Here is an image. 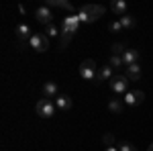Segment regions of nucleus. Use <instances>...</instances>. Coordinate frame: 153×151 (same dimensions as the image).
<instances>
[{"label":"nucleus","instance_id":"f257e3e1","mask_svg":"<svg viewBox=\"0 0 153 151\" xmlns=\"http://www.w3.org/2000/svg\"><path fill=\"white\" fill-rule=\"evenodd\" d=\"M104 12H106V8L100 6V4H84L78 10V19H80V23H94Z\"/></svg>","mask_w":153,"mask_h":151},{"label":"nucleus","instance_id":"f03ea898","mask_svg":"<svg viewBox=\"0 0 153 151\" xmlns=\"http://www.w3.org/2000/svg\"><path fill=\"white\" fill-rule=\"evenodd\" d=\"M55 102H51V98H41L39 102H37L35 110L39 116H43V118H51V116L55 115Z\"/></svg>","mask_w":153,"mask_h":151},{"label":"nucleus","instance_id":"7ed1b4c3","mask_svg":"<svg viewBox=\"0 0 153 151\" xmlns=\"http://www.w3.org/2000/svg\"><path fill=\"white\" fill-rule=\"evenodd\" d=\"M29 45L33 47L37 53H45L49 49V37L45 33H33V37L29 39Z\"/></svg>","mask_w":153,"mask_h":151},{"label":"nucleus","instance_id":"20e7f679","mask_svg":"<svg viewBox=\"0 0 153 151\" xmlns=\"http://www.w3.org/2000/svg\"><path fill=\"white\" fill-rule=\"evenodd\" d=\"M96 74H98L96 61L94 59H84L82 65H80V78H84V80H96Z\"/></svg>","mask_w":153,"mask_h":151},{"label":"nucleus","instance_id":"39448f33","mask_svg":"<svg viewBox=\"0 0 153 151\" xmlns=\"http://www.w3.org/2000/svg\"><path fill=\"white\" fill-rule=\"evenodd\" d=\"M110 90L114 94H127L129 92V78L127 76H114L110 80Z\"/></svg>","mask_w":153,"mask_h":151},{"label":"nucleus","instance_id":"423d86ee","mask_svg":"<svg viewBox=\"0 0 153 151\" xmlns=\"http://www.w3.org/2000/svg\"><path fill=\"white\" fill-rule=\"evenodd\" d=\"M78 27H80V19H78V14H76V16H65V19L61 21V33L74 35V33H78Z\"/></svg>","mask_w":153,"mask_h":151},{"label":"nucleus","instance_id":"0eeeda50","mask_svg":"<svg viewBox=\"0 0 153 151\" xmlns=\"http://www.w3.org/2000/svg\"><path fill=\"white\" fill-rule=\"evenodd\" d=\"M35 16H37V23L47 25V27L51 25V21H53V12L49 10V6H41V8H37Z\"/></svg>","mask_w":153,"mask_h":151},{"label":"nucleus","instance_id":"6e6552de","mask_svg":"<svg viewBox=\"0 0 153 151\" xmlns=\"http://www.w3.org/2000/svg\"><path fill=\"white\" fill-rule=\"evenodd\" d=\"M112 78H114V76H112V68H110V65H102V68L98 70V74H96L94 82L96 84H102V82H110Z\"/></svg>","mask_w":153,"mask_h":151},{"label":"nucleus","instance_id":"1a4fd4ad","mask_svg":"<svg viewBox=\"0 0 153 151\" xmlns=\"http://www.w3.org/2000/svg\"><path fill=\"white\" fill-rule=\"evenodd\" d=\"M139 57H141V53H139L137 49H127V51H125V55H123V63H125V65L139 63Z\"/></svg>","mask_w":153,"mask_h":151},{"label":"nucleus","instance_id":"9d476101","mask_svg":"<svg viewBox=\"0 0 153 151\" xmlns=\"http://www.w3.org/2000/svg\"><path fill=\"white\" fill-rule=\"evenodd\" d=\"M129 82H137L141 80V65L139 63H133V65H127V74H125Z\"/></svg>","mask_w":153,"mask_h":151},{"label":"nucleus","instance_id":"9b49d317","mask_svg":"<svg viewBox=\"0 0 153 151\" xmlns=\"http://www.w3.org/2000/svg\"><path fill=\"white\" fill-rule=\"evenodd\" d=\"M43 96H45V98H57L59 96L57 84H55V82H45V84H43Z\"/></svg>","mask_w":153,"mask_h":151},{"label":"nucleus","instance_id":"f8f14e48","mask_svg":"<svg viewBox=\"0 0 153 151\" xmlns=\"http://www.w3.org/2000/svg\"><path fill=\"white\" fill-rule=\"evenodd\" d=\"M55 106H57L59 110H70L71 106H74V102H71V98L68 94H59L57 98H55Z\"/></svg>","mask_w":153,"mask_h":151},{"label":"nucleus","instance_id":"ddd939ff","mask_svg":"<svg viewBox=\"0 0 153 151\" xmlns=\"http://www.w3.org/2000/svg\"><path fill=\"white\" fill-rule=\"evenodd\" d=\"M110 10L114 12L118 19L125 16V14H127V2H125V0H114V2L110 4Z\"/></svg>","mask_w":153,"mask_h":151},{"label":"nucleus","instance_id":"4468645a","mask_svg":"<svg viewBox=\"0 0 153 151\" xmlns=\"http://www.w3.org/2000/svg\"><path fill=\"white\" fill-rule=\"evenodd\" d=\"M16 37H19V41H27V39H31V29H29V25L27 23H21L16 25Z\"/></svg>","mask_w":153,"mask_h":151},{"label":"nucleus","instance_id":"2eb2a0df","mask_svg":"<svg viewBox=\"0 0 153 151\" xmlns=\"http://www.w3.org/2000/svg\"><path fill=\"white\" fill-rule=\"evenodd\" d=\"M123 108H125V102H123L120 98H112V100L108 102V110H110V112H114V115H120V112H123Z\"/></svg>","mask_w":153,"mask_h":151},{"label":"nucleus","instance_id":"dca6fc26","mask_svg":"<svg viewBox=\"0 0 153 151\" xmlns=\"http://www.w3.org/2000/svg\"><path fill=\"white\" fill-rule=\"evenodd\" d=\"M45 6H59V8H65V10H74V4L65 2V0H45Z\"/></svg>","mask_w":153,"mask_h":151},{"label":"nucleus","instance_id":"f3484780","mask_svg":"<svg viewBox=\"0 0 153 151\" xmlns=\"http://www.w3.org/2000/svg\"><path fill=\"white\" fill-rule=\"evenodd\" d=\"M118 21H120V25H123V29H135V27H137V21H135V16H131V14H125V16H120Z\"/></svg>","mask_w":153,"mask_h":151},{"label":"nucleus","instance_id":"a211bd4d","mask_svg":"<svg viewBox=\"0 0 153 151\" xmlns=\"http://www.w3.org/2000/svg\"><path fill=\"white\" fill-rule=\"evenodd\" d=\"M110 51H112V55H118V57H123V55H125V51H127V47L123 45V43H114V45L110 47Z\"/></svg>","mask_w":153,"mask_h":151},{"label":"nucleus","instance_id":"6ab92c4d","mask_svg":"<svg viewBox=\"0 0 153 151\" xmlns=\"http://www.w3.org/2000/svg\"><path fill=\"white\" fill-rule=\"evenodd\" d=\"M108 65H110L112 70H117V68H123L125 63H123V57H118V55H110V59H108Z\"/></svg>","mask_w":153,"mask_h":151},{"label":"nucleus","instance_id":"aec40b11","mask_svg":"<svg viewBox=\"0 0 153 151\" xmlns=\"http://www.w3.org/2000/svg\"><path fill=\"white\" fill-rule=\"evenodd\" d=\"M71 37H74V35H68V33H61V37H59V49H65V47L70 45Z\"/></svg>","mask_w":153,"mask_h":151},{"label":"nucleus","instance_id":"412c9836","mask_svg":"<svg viewBox=\"0 0 153 151\" xmlns=\"http://www.w3.org/2000/svg\"><path fill=\"white\" fill-rule=\"evenodd\" d=\"M108 31H110V33H120V31H123V25H120V21H112V23L108 25Z\"/></svg>","mask_w":153,"mask_h":151},{"label":"nucleus","instance_id":"4be33fe9","mask_svg":"<svg viewBox=\"0 0 153 151\" xmlns=\"http://www.w3.org/2000/svg\"><path fill=\"white\" fill-rule=\"evenodd\" d=\"M118 151H137V147H135L133 143H127V141H123V143H118Z\"/></svg>","mask_w":153,"mask_h":151},{"label":"nucleus","instance_id":"5701e85b","mask_svg":"<svg viewBox=\"0 0 153 151\" xmlns=\"http://www.w3.org/2000/svg\"><path fill=\"white\" fill-rule=\"evenodd\" d=\"M123 102H125L127 106H137V102H135V96H133V92H127V94H125Z\"/></svg>","mask_w":153,"mask_h":151},{"label":"nucleus","instance_id":"b1692460","mask_svg":"<svg viewBox=\"0 0 153 151\" xmlns=\"http://www.w3.org/2000/svg\"><path fill=\"white\" fill-rule=\"evenodd\" d=\"M45 35H47V37H57L59 35V29L55 27V25H49L47 29H45Z\"/></svg>","mask_w":153,"mask_h":151},{"label":"nucleus","instance_id":"393cba45","mask_svg":"<svg viewBox=\"0 0 153 151\" xmlns=\"http://www.w3.org/2000/svg\"><path fill=\"white\" fill-rule=\"evenodd\" d=\"M102 141H104V145H106V147H112V145H114V135L106 133L104 137H102Z\"/></svg>","mask_w":153,"mask_h":151},{"label":"nucleus","instance_id":"a878e982","mask_svg":"<svg viewBox=\"0 0 153 151\" xmlns=\"http://www.w3.org/2000/svg\"><path fill=\"white\" fill-rule=\"evenodd\" d=\"M104 151H118V149H117V147H106Z\"/></svg>","mask_w":153,"mask_h":151},{"label":"nucleus","instance_id":"bb28decb","mask_svg":"<svg viewBox=\"0 0 153 151\" xmlns=\"http://www.w3.org/2000/svg\"><path fill=\"white\" fill-rule=\"evenodd\" d=\"M147 151H153V143H151V145H149V147H147Z\"/></svg>","mask_w":153,"mask_h":151}]
</instances>
